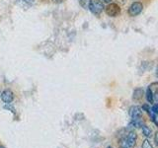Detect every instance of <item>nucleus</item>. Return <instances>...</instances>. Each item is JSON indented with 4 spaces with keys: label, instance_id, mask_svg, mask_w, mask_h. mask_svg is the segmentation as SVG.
<instances>
[{
    "label": "nucleus",
    "instance_id": "2eb2a0df",
    "mask_svg": "<svg viewBox=\"0 0 158 148\" xmlns=\"http://www.w3.org/2000/svg\"><path fill=\"white\" fill-rule=\"evenodd\" d=\"M121 148H131V147H127V146H125V145H122Z\"/></svg>",
    "mask_w": 158,
    "mask_h": 148
},
{
    "label": "nucleus",
    "instance_id": "f03ea898",
    "mask_svg": "<svg viewBox=\"0 0 158 148\" xmlns=\"http://www.w3.org/2000/svg\"><path fill=\"white\" fill-rule=\"evenodd\" d=\"M136 138H137L136 133L135 131H131L127 134V136H126L122 140V145H125V146H127V147H132L133 145L135 144Z\"/></svg>",
    "mask_w": 158,
    "mask_h": 148
},
{
    "label": "nucleus",
    "instance_id": "ddd939ff",
    "mask_svg": "<svg viewBox=\"0 0 158 148\" xmlns=\"http://www.w3.org/2000/svg\"><path fill=\"white\" fill-rule=\"evenodd\" d=\"M102 2H105V3H110L112 0H101Z\"/></svg>",
    "mask_w": 158,
    "mask_h": 148
},
{
    "label": "nucleus",
    "instance_id": "423d86ee",
    "mask_svg": "<svg viewBox=\"0 0 158 148\" xmlns=\"http://www.w3.org/2000/svg\"><path fill=\"white\" fill-rule=\"evenodd\" d=\"M1 99L5 104H10L14 99V94L11 90H4L1 93Z\"/></svg>",
    "mask_w": 158,
    "mask_h": 148
},
{
    "label": "nucleus",
    "instance_id": "9d476101",
    "mask_svg": "<svg viewBox=\"0 0 158 148\" xmlns=\"http://www.w3.org/2000/svg\"><path fill=\"white\" fill-rule=\"evenodd\" d=\"M79 2H80V5L83 8L87 9L89 7V4H90V0H79Z\"/></svg>",
    "mask_w": 158,
    "mask_h": 148
},
{
    "label": "nucleus",
    "instance_id": "4468645a",
    "mask_svg": "<svg viewBox=\"0 0 158 148\" xmlns=\"http://www.w3.org/2000/svg\"><path fill=\"white\" fill-rule=\"evenodd\" d=\"M52 1L56 3H60V2H62V0H52Z\"/></svg>",
    "mask_w": 158,
    "mask_h": 148
},
{
    "label": "nucleus",
    "instance_id": "9b49d317",
    "mask_svg": "<svg viewBox=\"0 0 158 148\" xmlns=\"http://www.w3.org/2000/svg\"><path fill=\"white\" fill-rule=\"evenodd\" d=\"M141 148H153V146H152V144L150 143V141H149V140L145 139L144 141H143V143H142Z\"/></svg>",
    "mask_w": 158,
    "mask_h": 148
},
{
    "label": "nucleus",
    "instance_id": "20e7f679",
    "mask_svg": "<svg viewBox=\"0 0 158 148\" xmlns=\"http://www.w3.org/2000/svg\"><path fill=\"white\" fill-rule=\"evenodd\" d=\"M142 9L143 5L140 2H133L130 6V8H128V14L131 17L137 16V15H139L142 12Z\"/></svg>",
    "mask_w": 158,
    "mask_h": 148
},
{
    "label": "nucleus",
    "instance_id": "dca6fc26",
    "mask_svg": "<svg viewBox=\"0 0 158 148\" xmlns=\"http://www.w3.org/2000/svg\"><path fill=\"white\" fill-rule=\"evenodd\" d=\"M0 148H4V147L3 146H0Z\"/></svg>",
    "mask_w": 158,
    "mask_h": 148
},
{
    "label": "nucleus",
    "instance_id": "0eeeda50",
    "mask_svg": "<svg viewBox=\"0 0 158 148\" xmlns=\"http://www.w3.org/2000/svg\"><path fill=\"white\" fill-rule=\"evenodd\" d=\"M155 95H156V93L153 92V90L150 87H148L147 91H146V100H147V102L152 104L153 103V98H154Z\"/></svg>",
    "mask_w": 158,
    "mask_h": 148
},
{
    "label": "nucleus",
    "instance_id": "1a4fd4ad",
    "mask_svg": "<svg viewBox=\"0 0 158 148\" xmlns=\"http://www.w3.org/2000/svg\"><path fill=\"white\" fill-rule=\"evenodd\" d=\"M141 130H142V133L144 134L146 137H151V133H152V131H151V130L148 126H146V125H142L141 126Z\"/></svg>",
    "mask_w": 158,
    "mask_h": 148
},
{
    "label": "nucleus",
    "instance_id": "39448f33",
    "mask_svg": "<svg viewBox=\"0 0 158 148\" xmlns=\"http://www.w3.org/2000/svg\"><path fill=\"white\" fill-rule=\"evenodd\" d=\"M141 115H142L141 108L137 107V106H133L130 109V116L132 118V121L139 120L141 117Z\"/></svg>",
    "mask_w": 158,
    "mask_h": 148
},
{
    "label": "nucleus",
    "instance_id": "f3484780",
    "mask_svg": "<svg viewBox=\"0 0 158 148\" xmlns=\"http://www.w3.org/2000/svg\"><path fill=\"white\" fill-rule=\"evenodd\" d=\"M108 148H112V147H108Z\"/></svg>",
    "mask_w": 158,
    "mask_h": 148
},
{
    "label": "nucleus",
    "instance_id": "f257e3e1",
    "mask_svg": "<svg viewBox=\"0 0 158 148\" xmlns=\"http://www.w3.org/2000/svg\"><path fill=\"white\" fill-rule=\"evenodd\" d=\"M89 9L94 15H100L104 10V4L101 0H90V4H89Z\"/></svg>",
    "mask_w": 158,
    "mask_h": 148
},
{
    "label": "nucleus",
    "instance_id": "7ed1b4c3",
    "mask_svg": "<svg viewBox=\"0 0 158 148\" xmlns=\"http://www.w3.org/2000/svg\"><path fill=\"white\" fill-rule=\"evenodd\" d=\"M106 13L110 17H117L121 13V8L116 3H110L106 7Z\"/></svg>",
    "mask_w": 158,
    "mask_h": 148
},
{
    "label": "nucleus",
    "instance_id": "6e6552de",
    "mask_svg": "<svg viewBox=\"0 0 158 148\" xmlns=\"http://www.w3.org/2000/svg\"><path fill=\"white\" fill-rule=\"evenodd\" d=\"M142 94H143L142 89H135V92H133V99L135 100H140L142 98Z\"/></svg>",
    "mask_w": 158,
    "mask_h": 148
},
{
    "label": "nucleus",
    "instance_id": "f8f14e48",
    "mask_svg": "<svg viewBox=\"0 0 158 148\" xmlns=\"http://www.w3.org/2000/svg\"><path fill=\"white\" fill-rule=\"evenodd\" d=\"M24 2H26V3H32L34 0H23Z\"/></svg>",
    "mask_w": 158,
    "mask_h": 148
}]
</instances>
